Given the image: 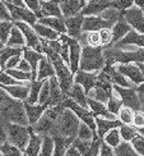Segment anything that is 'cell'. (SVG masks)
Returning a JSON list of instances; mask_svg holds the SVG:
<instances>
[{"instance_id":"cell-1","label":"cell","mask_w":144,"mask_h":156,"mask_svg":"<svg viewBox=\"0 0 144 156\" xmlns=\"http://www.w3.org/2000/svg\"><path fill=\"white\" fill-rule=\"evenodd\" d=\"M0 113H2V122L29 126L23 101L14 99L3 88L0 94Z\"/></svg>"},{"instance_id":"cell-2","label":"cell","mask_w":144,"mask_h":156,"mask_svg":"<svg viewBox=\"0 0 144 156\" xmlns=\"http://www.w3.org/2000/svg\"><path fill=\"white\" fill-rule=\"evenodd\" d=\"M106 66V59L103 54V46H92L84 45L82 50L79 69L88 72H100Z\"/></svg>"},{"instance_id":"cell-3","label":"cell","mask_w":144,"mask_h":156,"mask_svg":"<svg viewBox=\"0 0 144 156\" xmlns=\"http://www.w3.org/2000/svg\"><path fill=\"white\" fill-rule=\"evenodd\" d=\"M81 122L82 120L78 118V115L73 110L69 108H65L63 112L59 114L57 119H56L54 134H61V136H65V137L75 138L78 136V129H79Z\"/></svg>"},{"instance_id":"cell-4","label":"cell","mask_w":144,"mask_h":156,"mask_svg":"<svg viewBox=\"0 0 144 156\" xmlns=\"http://www.w3.org/2000/svg\"><path fill=\"white\" fill-rule=\"evenodd\" d=\"M2 126L6 129L8 140L24 152L29 142V126H23L10 122H2Z\"/></svg>"},{"instance_id":"cell-5","label":"cell","mask_w":144,"mask_h":156,"mask_svg":"<svg viewBox=\"0 0 144 156\" xmlns=\"http://www.w3.org/2000/svg\"><path fill=\"white\" fill-rule=\"evenodd\" d=\"M65 108H69L71 109L73 112L78 115V118H79L82 122H84L86 124H88L91 128H92V131L94 133L93 138L94 137H98V133H97V123H96V116L93 114L92 110H88V108H84L82 105H79L77 101H74L71 97H65L64 101L61 102Z\"/></svg>"},{"instance_id":"cell-6","label":"cell","mask_w":144,"mask_h":156,"mask_svg":"<svg viewBox=\"0 0 144 156\" xmlns=\"http://www.w3.org/2000/svg\"><path fill=\"white\" fill-rule=\"evenodd\" d=\"M60 40L65 41L69 45V48H70V64H69V67L71 69V72H73V74H75L78 70H79L83 46L81 45V42H79L78 38L71 37L68 34H61Z\"/></svg>"},{"instance_id":"cell-7","label":"cell","mask_w":144,"mask_h":156,"mask_svg":"<svg viewBox=\"0 0 144 156\" xmlns=\"http://www.w3.org/2000/svg\"><path fill=\"white\" fill-rule=\"evenodd\" d=\"M15 26H18L21 31L23 32V35L26 37V41H27V46L32 48L33 50L38 51V53L43 54V46H42V38L41 36L35 31V28L32 27L31 24H28L27 22L23 21H14Z\"/></svg>"},{"instance_id":"cell-8","label":"cell","mask_w":144,"mask_h":156,"mask_svg":"<svg viewBox=\"0 0 144 156\" xmlns=\"http://www.w3.org/2000/svg\"><path fill=\"white\" fill-rule=\"evenodd\" d=\"M119 18V17H117ZM117 18H103L101 16H86L83 22V32L100 31L103 28H112Z\"/></svg>"},{"instance_id":"cell-9","label":"cell","mask_w":144,"mask_h":156,"mask_svg":"<svg viewBox=\"0 0 144 156\" xmlns=\"http://www.w3.org/2000/svg\"><path fill=\"white\" fill-rule=\"evenodd\" d=\"M124 17L128 21V23L132 26L133 30L144 34V9L134 4L129 9L124 10Z\"/></svg>"},{"instance_id":"cell-10","label":"cell","mask_w":144,"mask_h":156,"mask_svg":"<svg viewBox=\"0 0 144 156\" xmlns=\"http://www.w3.org/2000/svg\"><path fill=\"white\" fill-rule=\"evenodd\" d=\"M114 90L116 94H119L121 97V100L125 106H129L134 110H139L140 109V102H139V97L136 90L133 87H122L119 84H114Z\"/></svg>"},{"instance_id":"cell-11","label":"cell","mask_w":144,"mask_h":156,"mask_svg":"<svg viewBox=\"0 0 144 156\" xmlns=\"http://www.w3.org/2000/svg\"><path fill=\"white\" fill-rule=\"evenodd\" d=\"M97 80H98V73L97 72H88V70L79 69L74 74V82L81 83L84 87V90H86L87 95L91 94V91L96 87Z\"/></svg>"},{"instance_id":"cell-12","label":"cell","mask_w":144,"mask_h":156,"mask_svg":"<svg viewBox=\"0 0 144 156\" xmlns=\"http://www.w3.org/2000/svg\"><path fill=\"white\" fill-rule=\"evenodd\" d=\"M84 16L82 12L73 17L65 18V24H67V34L74 38L79 40L83 32V22H84Z\"/></svg>"},{"instance_id":"cell-13","label":"cell","mask_w":144,"mask_h":156,"mask_svg":"<svg viewBox=\"0 0 144 156\" xmlns=\"http://www.w3.org/2000/svg\"><path fill=\"white\" fill-rule=\"evenodd\" d=\"M116 67L134 84H140V83L144 82V74L142 72V69L138 67V64H130V63H128V64H116Z\"/></svg>"},{"instance_id":"cell-14","label":"cell","mask_w":144,"mask_h":156,"mask_svg":"<svg viewBox=\"0 0 144 156\" xmlns=\"http://www.w3.org/2000/svg\"><path fill=\"white\" fill-rule=\"evenodd\" d=\"M24 104V109H26V114H27V118L29 122V126H33L36 123L40 120V118L45 114V112L47 110V108L50 106L49 104H29V102H26Z\"/></svg>"},{"instance_id":"cell-15","label":"cell","mask_w":144,"mask_h":156,"mask_svg":"<svg viewBox=\"0 0 144 156\" xmlns=\"http://www.w3.org/2000/svg\"><path fill=\"white\" fill-rule=\"evenodd\" d=\"M133 30V27L128 23V21L124 17V13L120 12L119 14V18H117V21L115 22V24L112 26V45L116 44L117 41H120L124 36H126L130 31Z\"/></svg>"},{"instance_id":"cell-16","label":"cell","mask_w":144,"mask_h":156,"mask_svg":"<svg viewBox=\"0 0 144 156\" xmlns=\"http://www.w3.org/2000/svg\"><path fill=\"white\" fill-rule=\"evenodd\" d=\"M111 4L112 0H89L81 12L84 16H100L101 13L111 8Z\"/></svg>"},{"instance_id":"cell-17","label":"cell","mask_w":144,"mask_h":156,"mask_svg":"<svg viewBox=\"0 0 144 156\" xmlns=\"http://www.w3.org/2000/svg\"><path fill=\"white\" fill-rule=\"evenodd\" d=\"M96 116V123H97V133H98V137L100 138H105V136L108 131L114 128H120L124 123L117 118V119H107V118H103V116L100 115H94Z\"/></svg>"},{"instance_id":"cell-18","label":"cell","mask_w":144,"mask_h":156,"mask_svg":"<svg viewBox=\"0 0 144 156\" xmlns=\"http://www.w3.org/2000/svg\"><path fill=\"white\" fill-rule=\"evenodd\" d=\"M49 80H50V99H49L47 104L50 106H55L57 104L63 102L67 96L63 94L61 87H60V82H59V78L56 74L50 77Z\"/></svg>"},{"instance_id":"cell-19","label":"cell","mask_w":144,"mask_h":156,"mask_svg":"<svg viewBox=\"0 0 144 156\" xmlns=\"http://www.w3.org/2000/svg\"><path fill=\"white\" fill-rule=\"evenodd\" d=\"M42 141H43L42 134L37 133L33 129V127L29 126V142L24 151V155H29V156L40 155L41 147H42Z\"/></svg>"},{"instance_id":"cell-20","label":"cell","mask_w":144,"mask_h":156,"mask_svg":"<svg viewBox=\"0 0 144 156\" xmlns=\"http://www.w3.org/2000/svg\"><path fill=\"white\" fill-rule=\"evenodd\" d=\"M42 53H38V51L33 50L29 46H24L23 48V58L31 64L32 68V81L37 80V72H38V64L42 58Z\"/></svg>"},{"instance_id":"cell-21","label":"cell","mask_w":144,"mask_h":156,"mask_svg":"<svg viewBox=\"0 0 144 156\" xmlns=\"http://www.w3.org/2000/svg\"><path fill=\"white\" fill-rule=\"evenodd\" d=\"M3 90H5L10 96H13L14 99L18 100H27L29 96V91H31V83L29 84H0Z\"/></svg>"},{"instance_id":"cell-22","label":"cell","mask_w":144,"mask_h":156,"mask_svg":"<svg viewBox=\"0 0 144 156\" xmlns=\"http://www.w3.org/2000/svg\"><path fill=\"white\" fill-rule=\"evenodd\" d=\"M117 48H124L126 45H135L138 48H144V34L138 32L136 30H132L126 36H124L120 41H117L116 44Z\"/></svg>"},{"instance_id":"cell-23","label":"cell","mask_w":144,"mask_h":156,"mask_svg":"<svg viewBox=\"0 0 144 156\" xmlns=\"http://www.w3.org/2000/svg\"><path fill=\"white\" fill-rule=\"evenodd\" d=\"M56 74V69L52 64L51 59L46 55L43 54L41 60H40V64H38V72H37V80H46V78H50L52 76Z\"/></svg>"},{"instance_id":"cell-24","label":"cell","mask_w":144,"mask_h":156,"mask_svg":"<svg viewBox=\"0 0 144 156\" xmlns=\"http://www.w3.org/2000/svg\"><path fill=\"white\" fill-rule=\"evenodd\" d=\"M42 17H64L59 0H40Z\"/></svg>"},{"instance_id":"cell-25","label":"cell","mask_w":144,"mask_h":156,"mask_svg":"<svg viewBox=\"0 0 144 156\" xmlns=\"http://www.w3.org/2000/svg\"><path fill=\"white\" fill-rule=\"evenodd\" d=\"M88 106L93 112L94 115H100V116H103V118H107V119H116L115 118L116 115L110 112L108 108L105 105V102L98 101L91 96H88Z\"/></svg>"},{"instance_id":"cell-26","label":"cell","mask_w":144,"mask_h":156,"mask_svg":"<svg viewBox=\"0 0 144 156\" xmlns=\"http://www.w3.org/2000/svg\"><path fill=\"white\" fill-rule=\"evenodd\" d=\"M68 97H71L74 101H77L79 105L84 106V108H89L88 106V95L86 94V90L82 86L81 83L74 82V84L71 86Z\"/></svg>"},{"instance_id":"cell-27","label":"cell","mask_w":144,"mask_h":156,"mask_svg":"<svg viewBox=\"0 0 144 156\" xmlns=\"http://www.w3.org/2000/svg\"><path fill=\"white\" fill-rule=\"evenodd\" d=\"M59 2H60V8L65 18L73 17L83 9L79 0H59Z\"/></svg>"},{"instance_id":"cell-28","label":"cell","mask_w":144,"mask_h":156,"mask_svg":"<svg viewBox=\"0 0 144 156\" xmlns=\"http://www.w3.org/2000/svg\"><path fill=\"white\" fill-rule=\"evenodd\" d=\"M38 22L49 26L60 34H67V24H65V17H42Z\"/></svg>"},{"instance_id":"cell-29","label":"cell","mask_w":144,"mask_h":156,"mask_svg":"<svg viewBox=\"0 0 144 156\" xmlns=\"http://www.w3.org/2000/svg\"><path fill=\"white\" fill-rule=\"evenodd\" d=\"M54 141H55V151L54 155H67V150L71 146L74 138L73 137H65L61 134H54Z\"/></svg>"},{"instance_id":"cell-30","label":"cell","mask_w":144,"mask_h":156,"mask_svg":"<svg viewBox=\"0 0 144 156\" xmlns=\"http://www.w3.org/2000/svg\"><path fill=\"white\" fill-rule=\"evenodd\" d=\"M32 27L35 28V31L38 35H40L41 37H43V38H46V40H59L60 36H61L60 32L55 31L54 28H51V27H49V26L43 24V23L38 22V21L32 26Z\"/></svg>"},{"instance_id":"cell-31","label":"cell","mask_w":144,"mask_h":156,"mask_svg":"<svg viewBox=\"0 0 144 156\" xmlns=\"http://www.w3.org/2000/svg\"><path fill=\"white\" fill-rule=\"evenodd\" d=\"M8 46H18V48H24L27 45V41H26V37L23 35V32L21 31V28L18 26L14 24L12 32H10V36L8 38V42H6Z\"/></svg>"},{"instance_id":"cell-32","label":"cell","mask_w":144,"mask_h":156,"mask_svg":"<svg viewBox=\"0 0 144 156\" xmlns=\"http://www.w3.org/2000/svg\"><path fill=\"white\" fill-rule=\"evenodd\" d=\"M18 54H23V48L8 46V45H5V46L0 49V66H2V69H4L6 62H8L12 56L18 55Z\"/></svg>"},{"instance_id":"cell-33","label":"cell","mask_w":144,"mask_h":156,"mask_svg":"<svg viewBox=\"0 0 144 156\" xmlns=\"http://www.w3.org/2000/svg\"><path fill=\"white\" fill-rule=\"evenodd\" d=\"M45 83V80L40 81V80H35L31 81V91H29V96L27 100H24L26 102L29 104H38L40 100V94H41V88Z\"/></svg>"},{"instance_id":"cell-34","label":"cell","mask_w":144,"mask_h":156,"mask_svg":"<svg viewBox=\"0 0 144 156\" xmlns=\"http://www.w3.org/2000/svg\"><path fill=\"white\" fill-rule=\"evenodd\" d=\"M14 21H2L0 22V46H5L10 36V32L14 27Z\"/></svg>"},{"instance_id":"cell-35","label":"cell","mask_w":144,"mask_h":156,"mask_svg":"<svg viewBox=\"0 0 144 156\" xmlns=\"http://www.w3.org/2000/svg\"><path fill=\"white\" fill-rule=\"evenodd\" d=\"M115 155H120V156H125V155H129V156H136L139 155L136 152V150L134 148L132 141H125L122 140L120 142V145L115 147Z\"/></svg>"},{"instance_id":"cell-36","label":"cell","mask_w":144,"mask_h":156,"mask_svg":"<svg viewBox=\"0 0 144 156\" xmlns=\"http://www.w3.org/2000/svg\"><path fill=\"white\" fill-rule=\"evenodd\" d=\"M42 137H43V141H42V147H41L40 155H42V156H45V155H47V156L54 155V151H55L54 137H52L51 134H47V133L42 134Z\"/></svg>"},{"instance_id":"cell-37","label":"cell","mask_w":144,"mask_h":156,"mask_svg":"<svg viewBox=\"0 0 144 156\" xmlns=\"http://www.w3.org/2000/svg\"><path fill=\"white\" fill-rule=\"evenodd\" d=\"M0 154L2 155H13V156H22L24 155V152L19 148L18 146H15L14 144H12V142L9 140H6L4 144H2V146H0Z\"/></svg>"},{"instance_id":"cell-38","label":"cell","mask_w":144,"mask_h":156,"mask_svg":"<svg viewBox=\"0 0 144 156\" xmlns=\"http://www.w3.org/2000/svg\"><path fill=\"white\" fill-rule=\"evenodd\" d=\"M121 140H122V137H121V133H120L119 128H114V129H111V131H108L106 133V136H105V138H103V141H106L107 144L111 145L114 148L120 145Z\"/></svg>"},{"instance_id":"cell-39","label":"cell","mask_w":144,"mask_h":156,"mask_svg":"<svg viewBox=\"0 0 144 156\" xmlns=\"http://www.w3.org/2000/svg\"><path fill=\"white\" fill-rule=\"evenodd\" d=\"M134 113L135 110L129 108V106H125L124 105L121 109L119 114H117V118H119L124 124H133V120H134Z\"/></svg>"},{"instance_id":"cell-40","label":"cell","mask_w":144,"mask_h":156,"mask_svg":"<svg viewBox=\"0 0 144 156\" xmlns=\"http://www.w3.org/2000/svg\"><path fill=\"white\" fill-rule=\"evenodd\" d=\"M119 129H120V133H121L122 140H125V141H132L136 134H139L138 128H136L135 126L132 127L130 124H122Z\"/></svg>"},{"instance_id":"cell-41","label":"cell","mask_w":144,"mask_h":156,"mask_svg":"<svg viewBox=\"0 0 144 156\" xmlns=\"http://www.w3.org/2000/svg\"><path fill=\"white\" fill-rule=\"evenodd\" d=\"M122 106H124V102L121 100V97H120V99H119V97H116L115 94H112V95L110 96V99L107 101V108H108V110H110L111 113L115 114L117 116V114H119L120 109Z\"/></svg>"},{"instance_id":"cell-42","label":"cell","mask_w":144,"mask_h":156,"mask_svg":"<svg viewBox=\"0 0 144 156\" xmlns=\"http://www.w3.org/2000/svg\"><path fill=\"white\" fill-rule=\"evenodd\" d=\"M91 144H92V140H82L77 136L73 141V145L79 150L81 155H88L89 152V148H91Z\"/></svg>"},{"instance_id":"cell-43","label":"cell","mask_w":144,"mask_h":156,"mask_svg":"<svg viewBox=\"0 0 144 156\" xmlns=\"http://www.w3.org/2000/svg\"><path fill=\"white\" fill-rule=\"evenodd\" d=\"M10 76L17 78L18 81H32V72H24L18 68H12V69H5Z\"/></svg>"},{"instance_id":"cell-44","label":"cell","mask_w":144,"mask_h":156,"mask_svg":"<svg viewBox=\"0 0 144 156\" xmlns=\"http://www.w3.org/2000/svg\"><path fill=\"white\" fill-rule=\"evenodd\" d=\"M93 131L88 124H86L84 122H81L79 129H78V137L82 140H93Z\"/></svg>"},{"instance_id":"cell-45","label":"cell","mask_w":144,"mask_h":156,"mask_svg":"<svg viewBox=\"0 0 144 156\" xmlns=\"http://www.w3.org/2000/svg\"><path fill=\"white\" fill-rule=\"evenodd\" d=\"M92 91H93V99H96V100H98V101H101V102L107 104V101H108V99H110V96H111V95L107 92L106 90H103L102 87L96 86Z\"/></svg>"},{"instance_id":"cell-46","label":"cell","mask_w":144,"mask_h":156,"mask_svg":"<svg viewBox=\"0 0 144 156\" xmlns=\"http://www.w3.org/2000/svg\"><path fill=\"white\" fill-rule=\"evenodd\" d=\"M135 3L134 0H112V4H111V8H115L119 12H124L129 9L130 6H133Z\"/></svg>"},{"instance_id":"cell-47","label":"cell","mask_w":144,"mask_h":156,"mask_svg":"<svg viewBox=\"0 0 144 156\" xmlns=\"http://www.w3.org/2000/svg\"><path fill=\"white\" fill-rule=\"evenodd\" d=\"M23 81H18L17 78L10 76L6 70H2L0 72V83L2 84H23Z\"/></svg>"},{"instance_id":"cell-48","label":"cell","mask_w":144,"mask_h":156,"mask_svg":"<svg viewBox=\"0 0 144 156\" xmlns=\"http://www.w3.org/2000/svg\"><path fill=\"white\" fill-rule=\"evenodd\" d=\"M49 99H50V80H49V78H46V80H45L43 86L41 88L40 100H38V102H40V104H47Z\"/></svg>"},{"instance_id":"cell-49","label":"cell","mask_w":144,"mask_h":156,"mask_svg":"<svg viewBox=\"0 0 144 156\" xmlns=\"http://www.w3.org/2000/svg\"><path fill=\"white\" fill-rule=\"evenodd\" d=\"M87 42H88V45H92V46H102L100 31H91L87 35Z\"/></svg>"},{"instance_id":"cell-50","label":"cell","mask_w":144,"mask_h":156,"mask_svg":"<svg viewBox=\"0 0 144 156\" xmlns=\"http://www.w3.org/2000/svg\"><path fill=\"white\" fill-rule=\"evenodd\" d=\"M132 144L134 146V148L136 150V152H138L139 155L144 156V136L143 134H136L135 137L132 140Z\"/></svg>"},{"instance_id":"cell-51","label":"cell","mask_w":144,"mask_h":156,"mask_svg":"<svg viewBox=\"0 0 144 156\" xmlns=\"http://www.w3.org/2000/svg\"><path fill=\"white\" fill-rule=\"evenodd\" d=\"M100 35H101L102 46H106V45H112V31H111V28L100 30Z\"/></svg>"},{"instance_id":"cell-52","label":"cell","mask_w":144,"mask_h":156,"mask_svg":"<svg viewBox=\"0 0 144 156\" xmlns=\"http://www.w3.org/2000/svg\"><path fill=\"white\" fill-rule=\"evenodd\" d=\"M102 142H103V140H102V138H100V137H94V138L92 140V144H91V148H89L88 155H92V156L100 155Z\"/></svg>"},{"instance_id":"cell-53","label":"cell","mask_w":144,"mask_h":156,"mask_svg":"<svg viewBox=\"0 0 144 156\" xmlns=\"http://www.w3.org/2000/svg\"><path fill=\"white\" fill-rule=\"evenodd\" d=\"M0 21H13V17L4 2L0 3Z\"/></svg>"},{"instance_id":"cell-54","label":"cell","mask_w":144,"mask_h":156,"mask_svg":"<svg viewBox=\"0 0 144 156\" xmlns=\"http://www.w3.org/2000/svg\"><path fill=\"white\" fill-rule=\"evenodd\" d=\"M22 55H23V54H18V55L12 56L10 59H9L8 62H6L4 69H2V70H5V69H12V68H17V67H18V64H19V62L22 60Z\"/></svg>"},{"instance_id":"cell-55","label":"cell","mask_w":144,"mask_h":156,"mask_svg":"<svg viewBox=\"0 0 144 156\" xmlns=\"http://www.w3.org/2000/svg\"><path fill=\"white\" fill-rule=\"evenodd\" d=\"M133 126H135L136 128H143L144 127V113L140 112V109L139 110H135Z\"/></svg>"},{"instance_id":"cell-56","label":"cell","mask_w":144,"mask_h":156,"mask_svg":"<svg viewBox=\"0 0 144 156\" xmlns=\"http://www.w3.org/2000/svg\"><path fill=\"white\" fill-rule=\"evenodd\" d=\"M101 156H114L115 155V148L108 145L106 141L102 142V146H101V151H100Z\"/></svg>"},{"instance_id":"cell-57","label":"cell","mask_w":144,"mask_h":156,"mask_svg":"<svg viewBox=\"0 0 144 156\" xmlns=\"http://www.w3.org/2000/svg\"><path fill=\"white\" fill-rule=\"evenodd\" d=\"M18 69H21V70H24V72H32V68H31V64L27 62L23 58V59L19 62V64H18V67H17Z\"/></svg>"},{"instance_id":"cell-58","label":"cell","mask_w":144,"mask_h":156,"mask_svg":"<svg viewBox=\"0 0 144 156\" xmlns=\"http://www.w3.org/2000/svg\"><path fill=\"white\" fill-rule=\"evenodd\" d=\"M67 155H70V156H82L81 155V152H79V150H78V148L73 145V144H71V146L68 148V150H67Z\"/></svg>"},{"instance_id":"cell-59","label":"cell","mask_w":144,"mask_h":156,"mask_svg":"<svg viewBox=\"0 0 144 156\" xmlns=\"http://www.w3.org/2000/svg\"><path fill=\"white\" fill-rule=\"evenodd\" d=\"M135 90H136V92H139V94H144V82H143V83H140V84H136Z\"/></svg>"},{"instance_id":"cell-60","label":"cell","mask_w":144,"mask_h":156,"mask_svg":"<svg viewBox=\"0 0 144 156\" xmlns=\"http://www.w3.org/2000/svg\"><path fill=\"white\" fill-rule=\"evenodd\" d=\"M134 3L138 5V6H140V8L144 9V0H134Z\"/></svg>"},{"instance_id":"cell-61","label":"cell","mask_w":144,"mask_h":156,"mask_svg":"<svg viewBox=\"0 0 144 156\" xmlns=\"http://www.w3.org/2000/svg\"><path fill=\"white\" fill-rule=\"evenodd\" d=\"M135 64H138V67L142 69V72H143V74H144V63H135Z\"/></svg>"},{"instance_id":"cell-62","label":"cell","mask_w":144,"mask_h":156,"mask_svg":"<svg viewBox=\"0 0 144 156\" xmlns=\"http://www.w3.org/2000/svg\"><path fill=\"white\" fill-rule=\"evenodd\" d=\"M81 2V4H82V6L84 8V6H86V4H87V0H79Z\"/></svg>"},{"instance_id":"cell-63","label":"cell","mask_w":144,"mask_h":156,"mask_svg":"<svg viewBox=\"0 0 144 156\" xmlns=\"http://www.w3.org/2000/svg\"><path fill=\"white\" fill-rule=\"evenodd\" d=\"M138 132H139L140 134H143V136H144V127H143V128H138Z\"/></svg>"}]
</instances>
